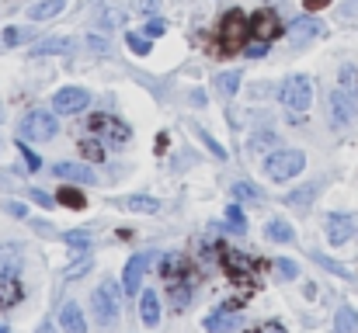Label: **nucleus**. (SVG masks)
<instances>
[{"label":"nucleus","instance_id":"nucleus-1","mask_svg":"<svg viewBox=\"0 0 358 333\" xmlns=\"http://www.w3.org/2000/svg\"><path fill=\"white\" fill-rule=\"evenodd\" d=\"M247 38H250V17L243 10H227L209 38V49L216 56H234V52H243L247 49Z\"/></svg>","mask_w":358,"mask_h":333},{"label":"nucleus","instance_id":"nucleus-2","mask_svg":"<svg viewBox=\"0 0 358 333\" xmlns=\"http://www.w3.org/2000/svg\"><path fill=\"white\" fill-rule=\"evenodd\" d=\"M56 132H59V118H56V111H45V108H31L21 118V125H17L21 139H38V142L52 139Z\"/></svg>","mask_w":358,"mask_h":333},{"label":"nucleus","instance_id":"nucleus-3","mask_svg":"<svg viewBox=\"0 0 358 333\" xmlns=\"http://www.w3.org/2000/svg\"><path fill=\"white\" fill-rule=\"evenodd\" d=\"M310 101H313V80L296 73L282 84V105L292 111V118H303L310 111Z\"/></svg>","mask_w":358,"mask_h":333},{"label":"nucleus","instance_id":"nucleus-4","mask_svg":"<svg viewBox=\"0 0 358 333\" xmlns=\"http://www.w3.org/2000/svg\"><path fill=\"white\" fill-rule=\"evenodd\" d=\"M303 167H306V156L299 149H278L264 160V174L271 181H292L296 174H303Z\"/></svg>","mask_w":358,"mask_h":333},{"label":"nucleus","instance_id":"nucleus-5","mask_svg":"<svg viewBox=\"0 0 358 333\" xmlns=\"http://www.w3.org/2000/svg\"><path fill=\"white\" fill-rule=\"evenodd\" d=\"M119 285L115 281H101V288L91 295V306H94V320L101 323V327H115V320H119Z\"/></svg>","mask_w":358,"mask_h":333},{"label":"nucleus","instance_id":"nucleus-6","mask_svg":"<svg viewBox=\"0 0 358 333\" xmlns=\"http://www.w3.org/2000/svg\"><path fill=\"white\" fill-rule=\"evenodd\" d=\"M87 128L98 135V139H105V142H112V146H125L129 139H132V132H129V125L115 118V114H91L87 118Z\"/></svg>","mask_w":358,"mask_h":333},{"label":"nucleus","instance_id":"nucleus-7","mask_svg":"<svg viewBox=\"0 0 358 333\" xmlns=\"http://www.w3.org/2000/svg\"><path fill=\"white\" fill-rule=\"evenodd\" d=\"M220 260H223V267H227L234 285H250L254 281V260L247 253H240L234 246H220Z\"/></svg>","mask_w":358,"mask_h":333},{"label":"nucleus","instance_id":"nucleus-8","mask_svg":"<svg viewBox=\"0 0 358 333\" xmlns=\"http://www.w3.org/2000/svg\"><path fill=\"white\" fill-rule=\"evenodd\" d=\"M250 35H254L257 42H271V38H278V35H282V21H278V14H275L271 7L254 10V17H250Z\"/></svg>","mask_w":358,"mask_h":333},{"label":"nucleus","instance_id":"nucleus-9","mask_svg":"<svg viewBox=\"0 0 358 333\" xmlns=\"http://www.w3.org/2000/svg\"><path fill=\"white\" fill-rule=\"evenodd\" d=\"M160 278L167 285H192V271H188V260L181 253H167L160 260Z\"/></svg>","mask_w":358,"mask_h":333},{"label":"nucleus","instance_id":"nucleus-10","mask_svg":"<svg viewBox=\"0 0 358 333\" xmlns=\"http://www.w3.org/2000/svg\"><path fill=\"white\" fill-rule=\"evenodd\" d=\"M87 91L84 87H63V91H56V98H52V111H59V114H73V111H84L87 108Z\"/></svg>","mask_w":358,"mask_h":333},{"label":"nucleus","instance_id":"nucleus-11","mask_svg":"<svg viewBox=\"0 0 358 333\" xmlns=\"http://www.w3.org/2000/svg\"><path fill=\"white\" fill-rule=\"evenodd\" d=\"M324 35V24L317 21V17H296L292 24H289V42L292 45H306V42H313V38H320Z\"/></svg>","mask_w":358,"mask_h":333},{"label":"nucleus","instance_id":"nucleus-12","mask_svg":"<svg viewBox=\"0 0 358 333\" xmlns=\"http://www.w3.org/2000/svg\"><path fill=\"white\" fill-rule=\"evenodd\" d=\"M146 264H150V257L146 253H136L129 264H125V281H122V292L125 295H139V285H143V271H146Z\"/></svg>","mask_w":358,"mask_h":333},{"label":"nucleus","instance_id":"nucleus-13","mask_svg":"<svg viewBox=\"0 0 358 333\" xmlns=\"http://www.w3.org/2000/svg\"><path fill=\"white\" fill-rule=\"evenodd\" d=\"M352 232H355V219L352 216H345V212H331L327 216V239L331 243H348Z\"/></svg>","mask_w":358,"mask_h":333},{"label":"nucleus","instance_id":"nucleus-14","mask_svg":"<svg viewBox=\"0 0 358 333\" xmlns=\"http://www.w3.org/2000/svg\"><path fill=\"white\" fill-rule=\"evenodd\" d=\"M331 111H334V121H338V125H348L352 114H355V98H352L345 87L331 91Z\"/></svg>","mask_w":358,"mask_h":333},{"label":"nucleus","instance_id":"nucleus-15","mask_svg":"<svg viewBox=\"0 0 358 333\" xmlns=\"http://www.w3.org/2000/svg\"><path fill=\"white\" fill-rule=\"evenodd\" d=\"M56 181H73V184H94V170L80 167V163H56L52 167Z\"/></svg>","mask_w":358,"mask_h":333},{"label":"nucleus","instance_id":"nucleus-16","mask_svg":"<svg viewBox=\"0 0 358 333\" xmlns=\"http://www.w3.org/2000/svg\"><path fill=\"white\" fill-rule=\"evenodd\" d=\"M59 327H63L66 333H87L84 313H80V306H77V302H66V306L59 309Z\"/></svg>","mask_w":358,"mask_h":333},{"label":"nucleus","instance_id":"nucleus-17","mask_svg":"<svg viewBox=\"0 0 358 333\" xmlns=\"http://www.w3.org/2000/svg\"><path fill=\"white\" fill-rule=\"evenodd\" d=\"M240 327H243V320H240L237 313H227V309L206 320V330L209 333H234V330H240Z\"/></svg>","mask_w":358,"mask_h":333},{"label":"nucleus","instance_id":"nucleus-18","mask_svg":"<svg viewBox=\"0 0 358 333\" xmlns=\"http://www.w3.org/2000/svg\"><path fill=\"white\" fill-rule=\"evenodd\" d=\"M17 271H21V250L17 246H0V281L17 278Z\"/></svg>","mask_w":358,"mask_h":333},{"label":"nucleus","instance_id":"nucleus-19","mask_svg":"<svg viewBox=\"0 0 358 333\" xmlns=\"http://www.w3.org/2000/svg\"><path fill=\"white\" fill-rule=\"evenodd\" d=\"M139 320H143L146 327H157V320H160V302H157V292H143V295H139Z\"/></svg>","mask_w":358,"mask_h":333},{"label":"nucleus","instance_id":"nucleus-20","mask_svg":"<svg viewBox=\"0 0 358 333\" xmlns=\"http://www.w3.org/2000/svg\"><path fill=\"white\" fill-rule=\"evenodd\" d=\"M66 10V0H42V3H31L28 7V17L31 21H45V17H56Z\"/></svg>","mask_w":358,"mask_h":333},{"label":"nucleus","instance_id":"nucleus-21","mask_svg":"<svg viewBox=\"0 0 358 333\" xmlns=\"http://www.w3.org/2000/svg\"><path fill=\"white\" fill-rule=\"evenodd\" d=\"M73 49V38H45V42H35L31 45V56H49V52H70Z\"/></svg>","mask_w":358,"mask_h":333},{"label":"nucleus","instance_id":"nucleus-22","mask_svg":"<svg viewBox=\"0 0 358 333\" xmlns=\"http://www.w3.org/2000/svg\"><path fill=\"white\" fill-rule=\"evenodd\" d=\"M264 232H268V239H275V243H292V225L285 219H271L268 225H264Z\"/></svg>","mask_w":358,"mask_h":333},{"label":"nucleus","instance_id":"nucleus-23","mask_svg":"<svg viewBox=\"0 0 358 333\" xmlns=\"http://www.w3.org/2000/svg\"><path fill=\"white\" fill-rule=\"evenodd\" d=\"M334 330L338 333H358V313L352 309V306H341V309H338Z\"/></svg>","mask_w":358,"mask_h":333},{"label":"nucleus","instance_id":"nucleus-24","mask_svg":"<svg viewBox=\"0 0 358 333\" xmlns=\"http://www.w3.org/2000/svg\"><path fill=\"white\" fill-rule=\"evenodd\" d=\"M21 302V281L17 278H3L0 281V306H14Z\"/></svg>","mask_w":358,"mask_h":333},{"label":"nucleus","instance_id":"nucleus-25","mask_svg":"<svg viewBox=\"0 0 358 333\" xmlns=\"http://www.w3.org/2000/svg\"><path fill=\"white\" fill-rule=\"evenodd\" d=\"M122 205H125L129 212H157V209H160V202H157V198H146V195H129Z\"/></svg>","mask_w":358,"mask_h":333},{"label":"nucleus","instance_id":"nucleus-26","mask_svg":"<svg viewBox=\"0 0 358 333\" xmlns=\"http://www.w3.org/2000/svg\"><path fill=\"white\" fill-rule=\"evenodd\" d=\"M240 87V70H230V73H220L216 77V91L223 94V98H234Z\"/></svg>","mask_w":358,"mask_h":333},{"label":"nucleus","instance_id":"nucleus-27","mask_svg":"<svg viewBox=\"0 0 358 333\" xmlns=\"http://www.w3.org/2000/svg\"><path fill=\"white\" fill-rule=\"evenodd\" d=\"M80 153H84L91 163H101V160H105V146L98 142V135H91V139H80Z\"/></svg>","mask_w":358,"mask_h":333},{"label":"nucleus","instance_id":"nucleus-28","mask_svg":"<svg viewBox=\"0 0 358 333\" xmlns=\"http://www.w3.org/2000/svg\"><path fill=\"white\" fill-rule=\"evenodd\" d=\"M59 205H66V209H84L87 205V198L77 191V188H59V198H56Z\"/></svg>","mask_w":358,"mask_h":333},{"label":"nucleus","instance_id":"nucleus-29","mask_svg":"<svg viewBox=\"0 0 358 333\" xmlns=\"http://www.w3.org/2000/svg\"><path fill=\"white\" fill-rule=\"evenodd\" d=\"M234 198L243 202V205H257V202H261V191H257L254 184H243V181H240V184H234Z\"/></svg>","mask_w":358,"mask_h":333},{"label":"nucleus","instance_id":"nucleus-30","mask_svg":"<svg viewBox=\"0 0 358 333\" xmlns=\"http://www.w3.org/2000/svg\"><path fill=\"white\" fill-rule=\"evenodd\" d=\"M167 292H171L174 309H185V306H188V299H192V285H167Z\"/></svg>","mask_w":358,"mask_h":333},{"label":"nucleus","instance_id":"nucleus-31","mask_svg":"<svg viewBox=\"0 0 358 333\" xmlns=\"http://www.w3.org/2000/svg\"><path fill=\"white\" fill-rule=\"evenodd\" d=\"M31 42V28H3V45H21Z\"/></svg>","mask_w":358,"mask_h":333},{"label":"nucleus","instance_id":"nucleus-32","mask_svg":"<svg viewBox=\"0 0 358 333\" xmlns=\"http://www.w3.org/2000/svg\"><path fill=\"white\" fill-rule=\"evenodd\" d=\"M63 243L87 250V246H91V232H87V229H70V232H63Z\"/></svg>","mask_w":358,"mask_h":333},{"label":"nucleus","instance_id":"nucleus-33","mask_svg":"<svg viewBox=\"0 0 358 333\" xmlns=\"http://www.w3.org/2000/svg\"><path fill=\"white\" fill-rule=\"evenodd\" d=\"M125 42H129V49H132L136 56H150V38H146V35L129 31V35H125Z\"/></svg>","mask_w":358,"mask_h":333},{"label":"nucleus","instance_id":"nucleus-34","mask_svg":"<svg viewBox=\"0 0 358 333\" xmlns=\"http://www.w3.org/2000/svg\"><path fill=\"white\" fill-rule=\"evenodd\" d=\"M271 146H275V135H271V132H257V135H250V142H247L250 153H261V149H271Z\"/></svg>","mask_w":358,"mask_h":333},{"label":"nucleus","instance_id":"nucleus-35","mask_svg":"<svg viewBox=\"0 0 358 333\" xmlns=\"http://www.w3.org/2000/svg\"><path fill=\"white\" fill-rule=\"evenodd\" d=\"M313 260H317L320 267H327L331 274H338V278H352V271H348V267H341L338 260H331V257H324V253H313Z\"/></svg>","mask_w":358,"mask_h":333},{"label":"nucleus","instance_id":"nucleus-36","mask_svg":"<svg viewBox=\"0 0 358 333\" xmlns=\"http://www.w3.org/2000/svg\"><path fill=\"white\" fill-rule=\"evenodd\" d=\"M227 225H230L234 232H247V219H243L240 205H230V209H227Z\"/></svg>","mask_w":358,"mask_h":333},{"label":"nucleus","instance_id":"nucleus-37","mask_svg":"<svg viewBox=\"0 0 358 333\" xmlns=\"http://www.w3.org/2000/svg\"><path fill=\"white\" fill-rule=\"evenodd\" d=\"M91 264H94V260H91V253H87V257H80L73 267H66V271H63V278H66V281H73V278L87 274V271H91Z\"/></svg>","mask_w":358,"mask_h":333},{"label":"nucleus","instance_id":"nucleus-38","mask_svg":"<svg viewBox=\"0 0 358 333\" xmlns=\"http://www.w3.org/2000/svg\"><path fill=\"white\" fill-rule=\"evenodd\" d=\"M17 153L24 156V163H28V170H38V167H42V160H38V153H31V146H28L24 139H17Z\"/></svg>","mask_w":358,"mask_h":333},{"label":"nucleus","instance_id":"nucleus-39","mask_svg":"<svg viewBox=\"0 0 358 333\" xmlns=\"http://www.w3.org/2000/svg\"><path fill=\"white\" fill-rule=\"evenodd\" d=\"M199 139H202V142H206V146H209V149H213V153L220 156V160H227V149H223V146H220V142H216V139H213V135L206 132V128H199Z\"/></svg>","mask_w":358,"mask_h":333},{"label":"nucleus","instance_id":"nucleus-40","mask_svg":"<svg viewBox=\"0 0 358 333\" xmlns=\"http://www.w3.org/2000/svg\"><path fill=\"white\" fill-rule=\"evenodd\" d=\"M275 271H278V274H282L285 281L299 274V267H296V260H278V264H275Z\"/></svg>","mask_w":358,"mask_h":333},{"label":"nucleus","instance_id":"nucleus-41","mask_svg":"<svg viewBox=\"0 0 358 333\" xmlns=\"http://www.w3.org/2000/svg\"><path fill=\"white\" fill-rule=\"evenodd\" d=\"M143 31H146V38H160V35H164V31H167V24H164V21H160V17H153V21H150V24H146V28H143Z\"/></svg>","mask_w":358,"mask_h":333},{"label":"nucleus","instance_id":"nucleus-42","mask_svg":"<svg viewBox=\"0 0 358 333\" xmlns=\"http://www.w3.org/2000/svg\"><path fill=\"white\" fill-rule=\"evenodd\" d=\"M289 202H292V205H306V202H313V188H299V191H292Z\"/></svg>","mask_w":358,"mask_h":333},{"label":"nucleus","instance_id":"nucleus-43","mask_svg":"<svg viewBox=\"0 0 358 333\" xmlns=\"http://www.w3.org/2000/svg\"><path fill=\"white\" fill-rule=\"evenodd\" d=\"M31 198H35L42 209H52V205H56V198H52L49 191H42V188H35V191H31Z\"/></svg>","mask_w":358,"mask_h":333},{"label":"nucleus","instance_id":"nucleus-44","mask_svg":"<svg viewBox=\"0 0 358 333\" xmlns=\"http://www.w3.org/2000/svg\"><path fill=\"white\" fill-rule=\"evenodd\" d=\"M264 49H268V42H257V38H254V42H247L243 52H247L250 59H257V56H264Z\"/></svg>","mask_w":358,"mask_h":333},{"label":"nucleus","instance_id":"nucleus-45","mask_svg":"<svg viewBox=\"0 0 358 333\" xmlns=\"http://www.w3.org/2000/svg\"><path fill=\"white\" fill-rule=\"evenodd\" d=\"M250 333H285V327L282 323H261V327H254Z\"/></svg>","mask_w":358,"mask_h":333},{"label":"nucleus","instance_id":"nucleus-46","mask_svg":"<svg viewBox=\"0 0 358 333\" xmlns=\"http://www.w3.org/2000/svg\"><path fill=\"white\" fill-rule=\"evenodd\" d=\"M306 3V10H320V7H327L331 0H303Z\"/></svg>","mask_w":358,"mask_h":333},{"label":"nucleus","instance_id":"nucleus-47","mask_svg":"<svg viewBox=\"0 0 358 333\" xmlns=\"http://www.w3.org/2000/svg\"><path fill=\"white\" fill-rule=\"evenodd\" d=\"M31 222H35V229H38L42 236H56V232H52V229H49V225H45V222H42V219H31Z\"/></svg>","mask_w":358,"mask_h":333},{"label":"nucleus","instance_id":"nucleus-48","mask_svg":"<svg viewBox=\"0 0 358 333\" xmlns=\"http://www.w3.org/2000/svg\"><path fill=\"white\" fill-rule=\"evenodd\" d=\"M7 212H10V216H24V205H17V202H7Z\"/></svg>","mask_w":358,"mask_h":333},{"label":"nucleus","instance_id":"nucleus-49","mask_svg":"<svg viewBox=\"0 0 358 333\" xmlns=\"http://www.w3.org/2000/svg\"><path fill=\"white\" fill-rule=\"evenodd\" d=\"M146 10H150V14H157V10H160V0H146Z\"/></svg>","mask_w":358,"mask_h":333},{"label":"nucleus","instance_id":"nucleus-50","mask_svg":"<svg viewBox=\"0 0 358 333\" xmlns=\"http://www.w3.org/2000/svg\"><path fill=\"white\" fill-rule=\"evenodd\" d=\"M38 333H52V323H42V330Z\"/></svg>","mask_w":358,"mask_h":333},{"label":"nucleus","instance_id":"nucleus-51","mask_svg":"<svg viewBox=\"0 0 358 333\" xmlns=\"http://www.w3.org/2000/svg\"><path fill=\"white\" fill-rule=\"evenodd\" d=\"M0 333H10V330H7V327H0Z\"/></svg>","mask_w":358,"mask_h":333}]
</instances>
